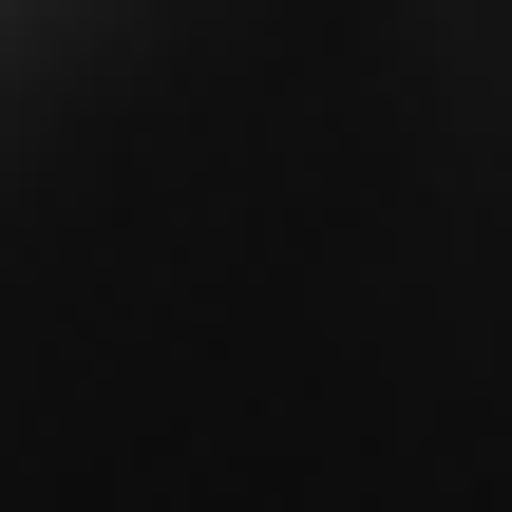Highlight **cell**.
I'll use <instances>...</instances> for the list:
<instances>
[{
	"label": "cell",
	"mask_w": 512,
	"mask_h": 512,
	"mask_svg": "<svg viewBox=\"0 0 512 512\" xmlns=\"http://www.w3.org/2000/svg\"><path fill=\"white\" fill-rule=\"evenodd\" d=\"M0 512H512V0H0Z\"/></svg>",
	"instance_id": "6da1fadb"
}]
</instances>
